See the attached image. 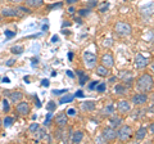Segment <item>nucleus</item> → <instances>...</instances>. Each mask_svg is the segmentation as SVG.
I'll return each instance as SVG.
<instances>
[{"label": "nucleus", "mask_w": 154, "mask_h": 144, "mask_svg": "<svg viewBox=\"0 0 154 144\" xmlns=\"http://www.w3.org/2000/svg\"><path fill=\"white\" fill-rule=\"evenodd\" d=\"M77 2H79V0H67V4H75Z\"/></svg>", "instance_id": "c03bdc74"}, {"label": "nucleus", "mask_w": 154, "mask_h": 144, "mask_svg": "<svg viewBox=\"0 0 154 144\" xmlns=\"http://www.w3.org/2000/svg\"><path fill=\"white\" fill-rule=\"evenodd\" d=\"M95 102H93V100H88V102H84L82 104H81V109H82L84 112H93L95 111Z\"/></svg>", "instance_id": "4468645a"}, {"label": "nucleus", "mask_w": 154, "mask_h": 144, "mask_svg": "<svg viewBox=\"0 0 154 144\" xmlns=\"http://www.w3.org/2000/svg\"><path fill=\"white\" fill-rule=\"evenodd\" d=\"M95 72L98 74L99 76H103V77H107V76H109V74H110V71H109V68H107L105 66H98L96 67V70H95Z\"/></svg>", "instance_id": "dca6fc26"}, {"label": "nucleus", "mask_w": 154, "mask_h": 144, "mask_svg": "<svg viewBox=\"0 0 154 144\" xmlns=\"http://www.w3.org/2000/svg\"><path fill=\"white\" fill-rule=\"evenodd\" d=\"M102 64L105 66L107 68H112L114 66V59H113V55L110 53H105V54L102 57Z\"/></svg>", "instance_id": "9b49d317"}, {"label": "nucleus", "mask_w": 154, "mask_h": 144, "mask_svg": "<svg viewBox=\"0 0 154 144\" xmlns=\"http://www.w3.org/2000/svg\"><path fill=\"white\" fill-rule=\"evenodd\" d=\"M76 74H77V76H79V83H80V85H85V84L89 81L88 74H85L82 70H77Z\"/></svg>", "instance_id": "2eb2a0df"}, {"label": "nucleus", "mask_w": 154, "mask_h": 144, "mask_svg": "<svg viewBox=\"0 0 154 144\" xmlns=\"http://www.w3.org/2000/svg\"><path fill=\"white\" fill-rule=\"evenodd\" d=\"M3 108H4V112H8L9 111V103H8L7 99L3 100Z\"/></svg>", "instance_id": "2f4dec72"}, {"label": "nucleus", "mask_w": 154, "mask_h": 144, "mask_svg": "<svg viewBox=\"0 0 154 144\" xmlns=\"http://www.w3.org/2000/svg\"><path fill=\"white\" fill-rule=\"evenodd\" d=\"M67 75H68V76H69V77H72V79H73V77H75V75H73V74H72V72H71V71H67Z\"/></svg>", "instance_id": "a18cd8bd"}, {"label": "nucleus", "mask_w": 154, "mask_h": 144, "mask_svg": "<svg viewBox=\"0 0 154 144\" xmlns=\"http://www.w3.org/2000/svg\"><path fill=\"white\" fill-rule=\"evenodd\" d=\"M75 97H79V98H82L84 97V93L81 92V90H79V92H77L76 94H75Z\"/></svg>", "instance_id": "a19ab883"}, {"label": "nucleus", "mask_w": 154, "mask_h": 144, "mask_svg": "<svg viewBox=\"0 0 154 144\" xmlns=\"http://www.w3.org/2000/svg\"><path fill=\"white\" fill-rule=\"evenodd\" d=\"M114 30H116V32H117L118 35H121V36H127V35H130V33L132 32V27L130 26L128 23L118 22V23H116Z\"/></svg>", "instance_id": "7ed1b4c3"}, {"label": "nucleus", "mask_w": 154, "mask_h": 144, "mask_svg": "<svg viewBox=\"0 0 154 144\" xmlns=\"http://www.w3.org/2000/svg\"><path fill=\"white\" fill-rule=\"evenodd\" d=\"M114 92H116V94H118V95H123V94H126V93L128 92V89H127V86H126V85L118 84V85H116Z\"/></svg>", "instance_id": "a211bd4d"}, {"label": "nucleus", "mask_w": 154, "mask_h": 144, "mask_svg": "<svg viewBox=\"0 0 154 144\" xmlns=\"http://www.w3.org/2000/svg\"><path fill=\"white\" fill-rule=\"evenodd\" d=\"M109 124H110V127L116 129V127H118L119 125L122 124V118H121V117H118V116H113L112 118L109 120Z\"/></svg>", "instance_id": "6ab92c4d"}, {"label": "nucleus", "mask_w": 154, "mask_h": 144, "mask_svg": "<svg viewBox=\"0 0 154 144\" xmlns=\"http://www.w3.org/2000/svg\"><path fill=\"white\" fill-rule=\"evenodd\" d=\"M2 16L4 17H22L17 8H4L2 11Z\"/></svg>", "instance_id": "1a4fd4ad"}, {"label": "nucleus", "mask_w": 154, "mask_h": 144, "mask_svg": "<svg viewBox=\"0 0 154 144\" xmlns=\"http://www.w3.org/2000/svg\"><path fill=\"white\" fill-rule=\"evenodd\" d=\"M146 134H148V129L146 127H140L136 133H135V138H136L137 140H143V139L146 136Z\"/></svg>", "instance_id": "f3484780"}, {"label": "nucleus", "mask_w": 154, "mask_h": 144, "mask_svg": "<svg viewBox=\"0 0 154 144\" xmlns=\"http://www.w3.org/2000/svg\"><path fill=\"white\" fill-rule=\"evenodd\" d=\"M89 13H90V9H89V8H88V9H82V11H80V12H79L80 16H88Z\"/></svg>", "instance_id": "72a5a7b5"}, {"label": "nucleus", "mask_w": 154, "mask_h": 144, "mask_svg": "<svg viewBox=\"0 0 154 144\" xmlns=\"http://www.w3.org/2000/svg\"><path fill=\"white\" fill-rule=\"evenodd\" d=\"M37 127H38V124L37 122H33L31 126H30V133H35L37 130Z\"/></svg>", "instance_id": "7c9ffc66"}, {"label": "nucleus", "mask_w": 154, "mask_h": 144, "mask_svg": "<svg viewBox=\"0 0 154 144\" xmlns=\"http://www.w3.org/2000/svg\"><path fill=\"white\" fill-rule=\"evenodd\" d=\"M16 108H17V112L19 114H22V116H27V114L30 113V111H31V109H30V104H28L27 102H22V100L17 103Z\"/></svg>", "instance_id": "0eeeda50"}, {"label": "nucleus", "mask_w": 154, "mask_h": 144, "mask_svg": "<svg viewBox=\"0 0 154 144\" xmlns=\"http://www.w3.org/2000/svg\"><path fill=\"white\" fill-rule=\"evenodd\" d=\"M35 133H36V139H37V140H40V139H44V138L46 136V131H45V129L37 127V130H36Z\"/></svg>", "instance_id": "5701e85b"}, {"label": "nucleus", "mask_w": 154, "mask_h": 144, "mask_svg": "<svg viewBox=\"0 0 154 144\" xmlns=\"http://www.w3.org/2000/svg\"><path fill=\"white\" fill-rule=\"evenodd\" d=\"M116 81H117V77H110V79H109V83H110V84H114Z\"/></svg>", "instance_id": "37998d69"}, {"label": "nucleus", "mask_w": 154, "mask_h": 144, "mask_svg": "<svg viewBox=\"0 0 154 144\" xmlns=\"http://www.w3.org/2000/svg\"><path fill=\"white\" fill-rule=\"evenodd\" d=\"M51 116H53V112L51 111H49V113H48V116H46V118H45V125H49L50 124V118H51Z\"/></svg>", "instance_id": "473e14b6"}, {"label": "nucleus", "mask_w": 154, "mask_h": 144, "mask_svg": "<svg viewBox=\"0 0 154 144\" xmlns=\"http://www.w3.org/2000/svg\"><path fill=\"white\" fill-rule=\"evenodd\" d=\"M131 102L135 104V105H141L144 103H146L148 102V95L145 93H137V94H135L132 99H131Z\"/></svg>", "instance_id": "423d86ee"}, {"label": "nucleus", "mask_w": 154, "mask_h": 144, "mask_svg": "<svg viewBox=\"0 0 154 144\" xmlns=\"http://www.w3.org/2000/svg\"><path fill=\"white\" fill-rule=\"evenodd\" d=\"M149 64V58H146V57H144L143 54H136V57H135V66L137 67L139 70H143L145 68V67Z\"/></svg>", "instance_id": "39448f33"}, {"label": "nucleus", "mask_w": 154, "mask_h": 144, "mask_svg": "<svg viewBox=\"0 0 154 144\" xmlns=\"http://www.w3.org/2000/svg\"><path fill=\"white\" fill-rule=\"evenodd\" d=\"M3 81H4V83H11V81H9V79H8V77H4V79H3Z\"/></svg>", "instance_id": "603ef678"}, {"label": "nucleus", "mask_w": 154, "mask_h": 144, "mask_svg": "<svg viewBox=\"0 0 154 144\" xmlns=\"http://www.w3.org/2000/svg\"><path fill=\"white\" fill-rule=\"evenodd\" d=\"M17 9H18V11H19V13H21L22 14V16H23V14H27V13H30V9H27L26 7H17Z\"/></svg>", "instance_id": "c756f323"}, {"label": "nucleus", "mask_w": 154, "mask_h": 144, "mask_svg": "<svg viewBox=\"0 0 154 144\" xmlns=\"http://www.w3.org/2000/svg\"><path fill=\"white\" fill-rule=\"evenodd\" d=\"M105 88H107V84L105 83H98V85L95 86V90L96 92H99V93H103V92H105Z\"/></svg>", "instance_id": "393cba45"}, {"label": "nucleus", "mask_w": 154, "mask_h": 144, "mask_svg": "<svg viewBox=\"0 0 154 144\" xmlns=\"http://www.w3.org/2000/svg\"><path fill=\"white\" fill-rule=\"evenodd\" d=\"M5 94L8 95L9 98H11V100L14 104L18 103V102H21V100L23 99V94L21 92H11V90H7Z\"/></svg>", "instance_id": "f8f14e48"}, {"label": "nucleus", "mask_w": 154, "mask_h": 144, "mask_svg": "<svg viewBox=\"0 0 154 144\" xmlns=\"http://www.w3.org/2000/svg\"><path fill=\"white\" fill-rule=\"evenodd\" d=\"M14 63H16V61H14V59H9L5 64H7V66H13Z\"/></svg>", "instance_id": "79ce46f5"}, {"label": "nucleus", "mask_w": 154, "mask_h": 144, "mask_svg": "<svg viewBox=\"0 0 154 144\" xmlns=\"http://www.w3.org/2000/svg\"><path fill=\"white\" fill-rule=\"evenodd\" d=\"M69 25H71L69 22H64V23H63V26H69Z\"/></svg>", "instance_id": "5fc2aeb1"}, {"label": "nucleus", "mask_w": 154, "mask_h": 144, "mask_svg": "<svg viewBox=\"0 0 154 144\" xmlns=\"http://www.w3.org/2000/svg\"><path fill=\"white\" fill-rule=\"evenodd\" d=\"M131 136H132V129L128 125H123V126L119 127V130L117 131V138L121 142H126Z\"/></svg>", "instance_id": "f03ea898"}, {"label": "nucleus", "mask_w": 154, "mask_h": 144, "mask_svg": "<svg viewBox=\"0 0 154 144\" xmlns=\"http://www.w3.org/2000/svg\"><path fill=\"white\" fill-rule=\"evenodd\" d=\"M9 2H12V3H22V2H25V0H9Z\"/></svg>", "instance_id": "de8ad7c7"}, {"label": "nucleus", "mask_w": 154, "mask_h": 144, "mask_svg": "<svg viewBox=\"0 0 154 144\" xmlns=\"http://www.w3.org/2000/svg\"><path fill=\"white\" fill-rule=\"evenodd\" d=\"M82 59H84V63H85V66L88 67V68H94V67L96 66V62H98L96 55L93 54V53H90V52H85L84 53Z\"/></svg>", "instance_id": "20e7f679"}, {"label": "nucleus", "mask_w": 154, "mask_h": 144, "mask_svg": "<svg viewBox=\"0 0 154 144\" xmlns=\"http://www.w3.org/2000/svg\"><path fill=\"white\" fill-rule=\"evenodd\" d=\"M26 4L31 8H40L44 4V0H26Z\"/></svg>", "instance_id": "aec40b11"}, {"label": "nucleus", "mask_w": 154, "mask_h": 144, "mask_svg": "<svg viewBox=\"0 0 154 144\" xmlns=\"http://www.w3.org/2000/svg\"><path fill=\"white\" fill-rule=\"evenodd\" d=\"M96 85H98V81H93V83H91V84L89 85V89H90V90H94Z\"/></svg>", "instance_id": "e433bc0d"}, {"label": "nucleus", "mask_w": 154, "mask_h": 144, "mask_svg": "<svg viewBox=\"0 0 154 144\" xmlns=\"http://www.w3.org/2000/svg\"><path fill=\"white\" fill-rule=\"evenodd\" d=\"M13 121H14V118H13V117H5V118H4V121H3L2 124H3L5 127H9V126H12Z\"/></svg>", "instance_id": "bb28decb"}, {"label": "nucleus", "mask_w": 154, "mask_h": 144, "mask_svg": "<svg viewBox=\"0 0 154 144\" xmlns=\"http://www.w3.org/2000/svg\"><path fill=\"white\" fill-rule=\"evenodd\" d=\"M57 108V104H55V102H49L46 104V109L48 111H51V112H54V109Z\"/></svg>", "instance_id": "c85d7f7f"}, {"label": "nucleus", "mask_w": 154, "mask_h": 144, "mask_svg": "<svg viewBox=\"0 0 154 144\" xmlns=\"http://www.w3.org/2000/svg\"><path fill=\"white\" fill-rule=\"evenodd\" d=\"M62 5H63L62 3H57V4H53V5H50V7H49V9H53V8H60Z\"/></svg>", "instance_id": "58836bf2"}, {"label": "nucleus", "mask_w": 154, "mask_h": 144, "mask_svg": "<svg viewBox=\"0 0 154 144\" xmlns=\"http://www.w3.org/2000/svg\"><path fill=\"white\" fill-rule=\"evenodd\" d=\"M68 11H69V13H75V8H73V7H71Z\"/></svg>", "instance_id": "3c124183"}, {"label": "nucleus", "mask_w": 154, "mask_h": 144, "mask_svg": "<svg viewBox=\"0 0 154 144\" xmlns=\"http://www.w3.org/2000/svg\"><path fill=\"white\" fill-rule=\"evenodd\" d=\"M67 122H68V117H67V113L60 112V113L57 114V117H55V124H57L59 127H64L66 125H67Z\"/></svg>", "instance_id": "ddd939ff"}, {"label": "nucleus", "mask_w": 154, "mask_h": 144, "mask_svg": "<svg viewBox=\"0 0 154 144\" xmlns=\"http://www.w3.org/2000/svg\"><path fill=\"white\" fill-rule=\"evenodd\" d=\"M102 112H103L104 116H112V114L114 113V107H113V104H108L107 107L103 108Z\"/></svg>", "instance_id": "4be33fe9"}, {"label": "nucleus", "mask_w": 154, "mask_h": 144, "mask_svg": "<svg viewBox=\"0 0 154 144\" xmlns=\"http://www.w3.org/2000/svg\"><path fill=\"white\" fill-rule=\"evenodd\" d=\"M117 108L119 113H128L131 111V104H130L128 100H119L117 104Z\"/></svg>", "instance_id": "9d476101"}, {"label": "nucleus", "mask_w": 154, "mask_h": 144, "mask_svg": "<svg viewBox=\"0 0 154 144\" xmlns=\"http://www.w3.org/2000/svg\"><path fill=\"white\" fill-rule=\"evenodd\" d=\"M64 93H68V90H54L53 92V94H55V95H60V94H64Z\"/></svg>", "instance_id": "f704fd0d"}, {"label": "nucleus", "mask_w": 154, "mask_h": 144, "mask_svg": "<svg viewBox=\"0 0 154 144\" xmlns=\"http://www.w3.org/2000/svg\"><path fill=\"white\" fill-rule=\"evenodd\" d=\"M0 126H2V120H0Z\"/></svg>", "instance_id": "6e6d98bb"}, {"label": "nucleus", "mask_w": 154, "mask_h": 144, "mask_svg": "<svg viewBox=\"0 0 154 144\" xmlns=\"http://www.w3.org/2000/svg\"><path fill=\"white\" fill-rule=\"evenodd\" d=\"M41 85H42V86H49V80L44 79V80L41 81Z\"/></svg>", "instance_id": "ea45409f"}, {"label": "nucleus", "mask_w": 154, "mask_h": 144, "mask_svg": "<svg viewBox=\"0 0 154 144\" xmlns=\"http://www.w3.org/2000/svg\"><path fill=\"white\" fill-rule=\"evenodd\" d=\"M11 52L13 53V54H21V53L23 52V46H22V45H18V46H12Z\"/></svg>", "instance_id": "a878e982"}, {"label": "nucleus", "mask_w": 154, "mask_h": 144, "mask_svg": "<svg viewBox=\"0 0 154 144\" xmlns=\"http://www.w3.org/2000/svg\"><path fill=\"white\" fill-rule=\"evenodd\" d=\"M84 139V133L82 131H75L73 136H72V143H81Z\"/></svg>", "instance_id": "412c9836"}, {"label": "nucleus", "mask_w": 154, "mask_h": 144, "mask_svg": "<svg viewBox=\"0 0 154 144\" xmlns=\"http://www.w3.org/2000/svg\"><path fill=\"white\" fill-rule=\"evenodd\" d=\"M88 2L91 3V5H95V2H96V0H88Z\"/></svg>", "instance_id": "8fccbe9b"}, {"label": "nucleus", "mask_w": 154, "mask_h": 144, "mask_svg": "<svg viewBox=\"0 0 154 144\" xmlns=\"http://www.w3.org/2000/svg\"><path fill=\"white\" fill-rule=\"evenodd\" d=\"M103 138L104 140H114L116 138H117V131L114 130L113 127H107L103 130Z\"/></svg>", "instance_id": "6e6552de"}, {"label": "nucleus", "mask_w": 154, "mask_h": 144, "mask_svg": "<svg viewBox=\"0 0 154 144\" xmlns=\"http://www.w3.org/2000/svg\"><path fill=\"white\" fill-rule=\"evenodd\" d=\"M68 58H69V61H72V58H73V54H72V53L68 54Z\"/></svg>", "instance_id": "864d4df0"}, {"label": "nucleus", "mask_w": 154, "mask_h": 144, "mask_svg": "<svg viewBox=\"0 0 154 144\" xmlns=\"http://www.w3.org/2000/svg\"><path fill=\"white\" fill-rule=\"evenodd\" d=\"M136 89L141 93H149L153 90V76L149 74H144L136 81Z\"/></svg>", "instance_id": "f257e3e1"}, {"label": "nucleus", "mask_w": 154, "mask_h": 144, "mask_svg": "<svg viewBox=\"0 0 154 144\" xmlns=\"http://www.w3.org/2000/svg\"><path fill=\"white\" fill-rule=\"evenodd\" d=\"M108 8H109V3H108V2H104V3H102V4L99 5V11L102 12V13H104V12L108 11Z\"/></svg>", "instance_id": "cd10ccee"}, {"label": "nucleus", "mask_w": 154, "mask_h": 144, "mask_svg": "<svg viewBox=\"0 0 154 144\" xmlns=\"http://www.w3.org/2000/svg\"><path fill=\"white\" fill-rule=\"evenodd\" d=\"M67 114H69V116H75V114H76V109L75 108H69L68 111H67Z\"/></svg>", "instance_id": "c9c22d12"}, {"label": "nucleus", "mask_w": 154, "mask_h": 144, "mask_svg": "<svg viewBox=\"0 0 154 144\" xmlns=\"http://www.w3.org/2000/svg\"><path fill=\"white\" fill-rule=\"evenodd\" d=\"M5 35H7L8 37H13V36H16V32H12V31L5 30Z\"/></svg>", "instance_id": "4c0bfd02"}, {"label": "nucleus", "mask_w": 154, "mask_h": 144, "mask_svg": "<svg viewBox=\"0 0 154 144\" xmlns=\"http://www.w3.org/2000/svg\"><path fill=\"white\" fill-rule=\"evenodd\" d=\"M58 40H59V37H58V36H53V39H51L53 42H55V41H58Z\"/></svg>", "instance_id": "49530a36"}, {"label": "nucleus", "mask_w": 154, "mask_h": 144, "mask_svg": "<svg viewBox=\"0 0 154 144\" xmlns=\"http://www.w3.org/2000/svg\"><path fill=\"white\" fill-rule=\"evenodd\" d=\"M73 95H66V97H63V98H60V100H59V103L60 104H64V103H69V102H72L73 100Z\"/></svg>", "instance_id": "b1692460"}, {"label": "nucleus", "mask_w": 154, "mask_h": 144, "mask_svg": "<svg viewBox=\"0 0 154 144\" xmlns=\"http://www.w3.org/2000/svg\"><path fill=\"white\" fill-rule=\"evenodd\" d=\"M149 130H150V134H153V130H154V124H150V129H149Z\"/></svg>", "instance_id": "09e8293b"}]
</instances>
